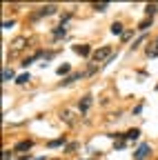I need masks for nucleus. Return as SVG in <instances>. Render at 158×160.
Segmentation results:
<instances>
[{"label":"nucleus","mask_w":158,"mask_h":160,"mask_svg":"<svg viewBox=\"0 0 158 160\" xmlns=\"http://www.w3.org/2000/svg\"><path fill=\"white\" fill-rule=\"evenodd\" d=\"M94 62L98 65V62H103V60H109L111 58V47H100V49H96L94 51Z\"/></svg>","instance_id":"obj_1"},{"label":"nucleus","mask_w":158,"mask_h":160,"mask_svg":"<svg viewBox=\"0 0 158 160\" xmlns=\"http://www.w3.org/2000/svg\"><path fill=\"white\" fill-rule=\"evenodd\" d=\"M60 118H63V122H67L69 127H76L78 122H80V118H78L74 111H63V113H60Z\"/></svg>","instance_id":"obj_2"},{"label":"nucleus","mask_w":158,"mask_h":160,"mask_svg":"<svg viewBox=\"0 0 158 160\" xmlns=\"http://www.w3.org/2000/svg\"><path fill=\"white\" fill-rule=\"evenodd\" d=\"M58 11V7L56 5H45V7H40L36 13H33V18H43V16H54Z\"/></svg>","instance_id":"obj_3"},{"label":"nucleus","mask_w":158,"mask_h":160,"mask_svg":"<svg viewBox=\"0 0 158 160\" xmlns=\"http://www.w3.org/2000/svg\"><path fill=\"white\" fill-rule=\"evenodd\" d=\"M31 147H33V140H31V138H27V140H20V142H16L13 151H29Z\"/></svg>","instance_id":"obj_4"},{"label":"nucleus","mask_w":158,"mask_h":160,"mask_svg":"<svg viewBox=\"0 0 158 160\" xmlns=\"http://www.w3.org/2000/svg\"><path fill=\"white\" fill-rule=\"evenodd\" d=\"M74 51H76L78 56H83V58H85V56H94L89 45H74Z\"/></svg>","instance_id":"obj_5"},{"label":"nucleus","mask_w":158,"mask_h":160,"mask_svg":"<svg viewBox=\"0 0 158 160\" xmlns=\"http://www.w3.org/2000/svg\"><path fill=\"white\" fill-rule=\"evenodd\" d=\"M145 156H149V145H140V147L134 151V158H136V160H143Z\"/></svg>","instance_id":"obj_6"},{"label":"nucleus","mask_w":158,"mask_h":160,"mask_svg":"<svg viewBox=\"0 0 158 160\" xmlns=\"http://www.w3.org/2000/svg\"><path fill=\"white\" fill-rule=\"evenodd\" d=\"M11 45H13V51H11V56H13L16 51H20V49H25V45H27V38H25V36H20V38H16L13 42H11Z\"/></svg>","instance_id":"obj_7"},{"label":"nucleus","mask_w":158,"mask_h":160,"mask_svg":"<svg viewBox=\"0 0 158 160\" xmlns=\"http://www.w3.org/2000/svg\"><path fill=\"white\" fill-rule=\"evenodd\" d=\"M78 107H80V113H87L89 107H91V96H85V98L80 100V105H78Z\"/></svg>","instance_id":"obj_8"},{"label":"nucleus","mask_w":158,"mask_h":160,"mask_svg":"<svg viewBox=\"0 0 158 160\" xmlns=\"http://www.w3.org/2000/svg\"><path fill=\"white\" fill-rule=\"evenodd\" d=\"M51 33H54V38H65V36H67V27H65V25H60V27H56Z\"/></svg>","instance_id":"obj_9"},{"label":"nucleus","mask_w":158,"mask_h":160,"mask_svg":"<svg viewBox=\"0 0 158 160\" xmlns=\"http://www.w3.org/2000/svg\"><path fill=\"white\" fill-rule=\"evenodd\" d=\"M65 145V138H56V140H51V142H47V147L49 149H56V147H63Z\"/></svg>","instance_id":"obj_10"},{"label":"nucleus","mask_w":158,"mask_h":160,"mask_svg":"<svg viewBox=\"0 0 158 160\" xmlns=\"http://www.w3.org/2000/svg\"><path fill=\"white\" fill-rule=\"evenodd\" d=\"M138 136H140V129H129V131L125 133V138H127V140H136Z\"/></svg>","instance_id":"obj_11"},{"label":"nucleus","mask_w":158,"mask_h":160,"mask_svg":"<svg viewBox=\"0 0 158 160\" xmlns=\"http://www.w3.org/2000/svg\"><path fill=\"white\" fill-rule=\"evenodd\" d=\"M78 78H83V73H74V76H67V78L63 80V82H60V85H71V82H74V80H78Z\"/></svg>","instance_id":"obj_12"},{"label":"nucleus","mask_w":158,"mask_h":160,"mask_svg":"<svg viewBox=\"0 0 158 160\" xmlns=\"http://www.w3.org/2000/svg\"><path fill=\"white\" fill-rule=\"evenodd\" d=\"M156 11H158V5H147V7H145V13H147V18L156 16Z\"/></svg>","instance_id":"obj_13"},{"label":"nucleus","mask_w":158,"mask_h":160,"mask_svg":"<svg viewBox=\"0 0 158 160\" xmlns=\"http://www.w3.org/2000/svg\"><path fill=\"white\" fill-rule=\"evenodd\" d=\"M13 78V69H9V67H5V71H3V80L5 82H9V80Z\"/></svg>","instance_id":"obj_14"},{"label":"nucleus","mask_w":158,"mask_h":160,"mask_svg":"<svg viewBox=\"0 0 158 160\" xmlns=\"http://www.w3.org/2000/svg\"><path fill=\"white\" fill-rule=\"evenodd\" d=\"M149 27H151V18H145L143 22H138V29H140V31H145V29H149Z\"/></svg>","instance_id":"obj_15"},{"label":"nucleus","mask_w":158,"mask_h":160,"mask_svg":"<svg viewBox=\"0 0 158 160\" xmlns=\"http://www.w3.org/2000/svg\"><path fill=\"white\" fill-rule=\"evenodd\" d=\"M29 80H31V76H29V73H23V76H18L16 85H25V82H29Z\"/></svg>","instance_id":"obj_16"},{"label":"nucleus","mask_w":158,"mask_h":160,"mask_svg":"<svg viewBox=\"0 0 158 160\" xmlns=\"http://www.w3.org/2000/svg\"><path fill=\"white\" fill-rule=\"evenodd\" d=\"M147 56H149V58H156V56H158V45H154V47H147Z\"/></svg>","instance_id":"obj_17"},{"label":"nucleus","mask_w":158,"mask_h":160,"mask_svg":"<svg viewBox=\"0 0 158 160\" xmlns=\"http://www.w3.org/2000/svg\"><path fill=\"white\" fill-rule=\"evenodd\" d=\"M111 33H116V36L123 33V25H120V22H114V25H111Z\"/></svg>","instance_id":"obj_18"},{"label":"nucleus","mask_w":158,"mask_h":160,"mask_svg":"<svg viewBox=\"0 0 158 160\" xmlns=\"http://www.w3.org/2000/svg\"><path fill=\"white\" fill-rule=\"evenodd\" d=\"M69 69H71V67H69L67 62H65V65H60V67H58V76H65V73H69Z\"/></svg>","instance_id":"obj_19"},{"label":"nucleus","mask_w":158,"mask_h":160,"mask_svg":"<svg viewBox=\"0 0 158 160\" xmlns=\"http://www.w3.org/2000/svg\"><path fill=\"white\" fill-rule=\"evenodd\" d=\"M76 149H78V142H71V145H67V147H65V153H74Z\"/></svg>","instance_id":"obj_20"},{"label":"nucleus","mask_w":158,"mask_h":160,"mask_svg":"<svg viewBox=\"0 0 158 160\" xmlns=\"http://www.w3.org/2000/svg\"><path fill=\"white\" fill-rule=\"evenodd\" d=\"M107 7H109L107 2H103V5H94V9H96V11H107Z\"/></svg>","instance_id":"obj_21"},{"label":"nucleus","mask_w":158,"mask_h":160,"mask_svg":"<svg viewBox=\"0 0 158 160\" xmlns=\"http://www.w3.org/2000/svg\"><path fill=\"white\" fill-rule=\"evenodd\" d=\"M33 60H36V56H33V58H25V60H23V67H29Z\"/></svg>","instance_id":"obj_22"},{"label":"nucleus","mask_w":158,"mask_h":160,"mask_svg":"<svg viewBox=\"0 0 158 160\" xmlns=\"http://www.w3.org/2000/svg\"><path fill=\"white\" fill-rule=\"evenodd\" d=\"M98 71V65H91L89 69H87V76H91V73H96Z\"/></svg>","instance_id":"obj_23"},{"label":"nucleus","mask_w":158,"mask_h":160,"mask_svg":"<svg viewBox=\"0 0 158 160\" xmlns=\"http://www.w3.org/2000/svg\"><path fill=\"white\" fill-rule=\"evenodd\" d=\"M18 160H31V153H20V158Z\"/></svg>","instance_id":"obj_24"},{"label":"nucleus","mask_w":158,"mask_h":160,"mask_svg":"<svg viewBox=\"0 0 158 160\" xmlns=\"http://www.w3.org/2000/svg\"><path fill=\"white\" fill-rule=\"evenodd\" d=\"M9 158H11V151H9V149H5V153H3V160H9Z\"/></svg>","instance_id":"obj_25"}]
</instances>
